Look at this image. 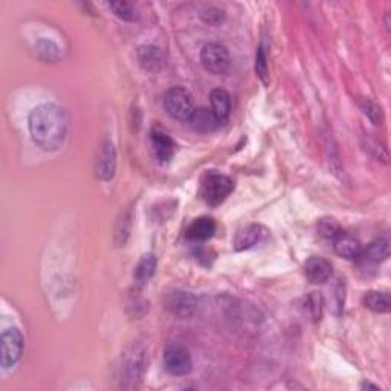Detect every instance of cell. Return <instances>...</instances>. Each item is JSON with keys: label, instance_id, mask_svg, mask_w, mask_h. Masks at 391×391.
<instances>
[{"label": "cell", "instance_id": "6da1fadb", "mask_svg": "<svg viewBox=\"0 0 391 391\" xmlns=\"http://www.w3.org/2000/svg\"><path fill=\"white\" fill-rule=\"evenodd\" d=\"M29 134L38 149L54 151L63 144L68 134V116L64 109L54 103L40 104L31 112Z\"/></svg>", "mask_w": 391, "mask_h": 391}, {"label": "cell", "instance_id": "7a4b0ae2", "mask_svg": "<svg viewBox=\"0 0 391 391\" xmlns=\"http://www.w3.org/2000/svg\"><path fill=\"white\" fill-rule=\"evenodd\" d=\"M164 108L177 121H188L194 114V103L190 92L184 88H171L164 95Z\"/></svg>", "mask_w": 391, "mask_h": 391}, {"label": "cell", "instance_id": "3957f363", "mask_svg": "<svg viewBox=\"0 0 391 391\" xmlns=\"http://www.w3.org/2000/svg\"><path fill=\"white\" fill-rule=\"evenodd\" d=\"M231 191H233V181L228 176L210 173L202 182L201 194L208 205L217 207V205L225 202V199L231 194Z\"/></svg>", "mask_w": 391, "mask_h": 391}, {"label": "cell", "instance_id": "277c9868", "mask_svg": "<svg viewBox=\"0 0 391 391\" xmlns=\"http://www.w3.org/2000/svg\"><path fill=\"white\" fill-rule=\"evenodd\" d=\"M164 307L168 314L181 318V320H188L196 314L197 300L187 290L173 289L164 295Z\"/></svg>", "mask_w": 391, "mask_h": 391}, {"label": "cell", "instance_id": "5b68a950", "mask_svg": "<svg viewBox=\"0 0 391 391\" xmlns=\"http://www.w3.org/2000/svg\"><path fill=\"white\" fill-rule=\"evenodd\" d=\"M201 63L205 71L214 75L227 74L231 66V57L228 49L223 45L208 43L201 51Z\"/></svg>", "mask_w": 391, "mask_h": 391}, {"label": "cell", "instance_id": "8992f818", "mask_svg": "<svg viewBox=\"0 0 391 391\" xmlns=\"http://www.w3.org/2000/svg\"><path fill=\"white\" fill-rule=\"evenodd\" d=\"M165 370L173 376H185L191 372L193 361L187 349L181 344H170L164 350Z\"/></svg>", "mask_w": 391, "mask_h": 391}, {"label": "cell", "instance_id": "52a82bcc", "mask_svg": "<svg viewBox=\"0 0 391 391\" xmlns=\"http://www.w3.org/2000/svg\"><path fill=\"white\" fill-rule=\"evenodd\" d=\"M23 353V336L17 327H6L2 332V364L3 368L16 366Z\"/></svg>", "mask_w": 391, "mask_h": 391}, {"label": "cell", "instance_id": "ba28073f", "mask_svg": "<svg viewBox=\"0 0 391 391\" xmlns=\"http://www.w3.org/2000/svg\"><path fill=\"white\" fill-rule=\"evenodd\" d=\"M144 368V349L139 346H134L129 349V352L124 355V362L121 367V377L124 382V387H134L135 381H138L141 377Z\"/></svg>", "mask_w": 391, "mask_h": 391}, {"label": "cell", "instance_id": "9c48e42d", "mask_svg": "<svg viewBox=\"0 0 391 391\" xmlns=\"http://www.w3.org/2000/svg\"><path fill=\"white\" fill-rule=\"evenodd\" d=\"M116 168V153L112 141L105 139L98 150L95 162V175L101 181H110L115 175Z\"/></svg>", "mask_w": 391, "mask_h": 391}, {"label": "cell", "instance_id": "30bf717a", "mask_svg": "<svg viewBox=\"0 0 391 391\" xmlns=\"http://www.w3.org/2000/svg\"><path fill=\"white\" fill-rule=\"evenodd\" d=\"M269 231L262 227V225H248V227L240 228L234 236L233 247L236 251H244L254 248L255 244L264 242Z\"/></svg>", "mask_w": 391, "mask_h": 391}, {"label": "cell", "instance_id": "8fae6325", "mask_svg": "<svg viewBox=\"0 0 391 391\" xmlns=\"http://www.w3.org/2000/svg\"><path fill=\"white\" fill-rule=\"evenodd\" d=\"M304 274L314 284H324L332 277V264L326 258L312 257L304 263Z\"/></svg>", "mask_w": 391, "mask_h": 391}, {"label": "cell", "instance_id": "7c38bea8", "mask_svg": "<svg viewBox=\"0 0 391 391\" xmlns=\"http://www.w3.org/2000/svg\"><path fill=\"white\" fill-rule=\"evenodd\" d=\"M151 145L159 161L167 162L175 155V141L168 136L167 131L161 127H153L150 131Z\"/></svg>", "mask_w": 391, "mask_h": 391}, {"label": "cell", "instance_id": "4fadbf2b", "mask_svg": "<svg viewBox=\"0 0 391 391\" xmlns=\"http://www.w3.org/2000/svg\"><path fill=\"white\" fill-rule=\"evenodd\" d=\"M138 62L142 66L145 71L149 72H157L162 69L164 66V54L162 51L153 45H144L136 52Z\"/></svg>", "mask_w": 391, "mask_h": 391}, {"label": "cell", "instance_id": "5bb4252c", "mask_svg": "<svg viewBox=\"0 0 391 391\" xmlns=\"http://www.w3.org/2000/svg\"><path fill=\"white\" fill-rule=\"evenodd\" d=\"M220 119H218L211 109H196L194 114L188 119L190 127L201 131V134H210L214 131L218 125H220Z\"/></svg>", "mask_w": 391, "mask_h": 391}, {"label": "cell", "instance_id": "9a60e30c", "mask_svg": "<svg viewBox=\"0 0 391 391\" xmlns=\"http://www.w3.org/2000/svg\"><path fill=\"white\" fill-rule=\"evenodd\" d=\"M333 247L336 254L340 257L347 258V260H356V258H360L364 249L357 238L350 234H346L344 231L333 240Z\"/></svg>", "mask_w": 391, "mask_h": 391}, {"label": "cell", "instance_id": "2e32d148", "mask_svg": "<svg viewBox=\"0 0 391 391\" xmlns=\"http://www.w3.org/2000/svg\"><path fill=\"white\" fill-rule=\"evenodd\" d=\"M216 233V222L211 217H199L190 225L187 237L193 242H207Z\"/></svg>", "mask_w": 391, "mask_h": 391}, {"label": "cell", "instance_id": "e0dca14e", "mask_svg": "<svg viewBox=\"0 0 391 391\" xmlns=\"http://www.w3.org/2000/svg\"><path fill=\"white\" fill-rule=\"evenodd\" d=\"M388 257H390V242L388 238L381 237L370 243L366 249H362V254L360 258H364V260L370 263H379L387 260Z\"/></svg>", "mask_w": 391, "mask_h": 391}, {"label": "cell", "instance_id": "ac0fdd59", "mask_svg": "<svg viewBox=\"0 0 391 391\" xmlns=\"http://www.w3.org/2000/svg\"><path fill=\"white\" fill-rule=\"evenodd\" d=\"M210 103H211V110H213V114L220 119V121H225V119L229 116L231 97L227 90L214 89L210 95Z\"/></svg>", "mask_w": 391, "mask_h": 391}, {"label": "cell", "instance_id": "d6986e66", "mask_svg": "<svg viewBox=\"0 0 391 391\" xmlns=\"http://www.w3.org/2000/svg\"><path fill=\"white\" fill-rule=\"evenodd\" d=\"M156 257L153 254L144 255L139 260L135 268V281L138 286H144V284H147L151 280V277L155 275L156 270Z\"/></svg>", "mask_w": 391, "mask_h": 391}, {"label": "cell", "instance_id": "ffe728a7", "mask_svg": "<svg viewBox=\"0 0 391 391\" xmlns=\"http://www.w3.org/2000/svg\"><path fill=\"white\" fill-rule=\"evenodd\" d=\"M364 306L372 310L375 314H388L391 309V300L387 292H372L364 297Z\"/></svg>", "mask_w": 391, "mask_h": 391}, {"label": "cell", "instance_id": "44dd1931", "mask_svg": "<svg viewBox=\"0 0 391 391\" xmlns=\"http://www.w3.org/2000/svg\"><path fill=\"white\" fill-rule=\"evenodd\" d=\"M109 8L114 11V14L119 17L124 22H135L138 18V12L135 6L127 2H112L109 3Z\"/></svg>", "mask_w": 391, "mask_h": 391}, {"label": "cell", "instance_id": "7402d4cb", "mask_svg": "<svg viewBox=\"0 0 391 391\" xmlns=\"http://www.w3.org/2000/svg\"><path fill=\"white\" fill-rule=\"evenodd\" d=\"M318 233L326 240L333 242L342 233V229L333 218H321L320 223H318Z\"/></svg>", "mask_w": 391, "mask_h": 391}, {"label": "cell", "instance_id": "603a6c76", "mask_svg": "<svg viewBox=\"0 0 391 391\" xmlns=\"http://www.w3.org/2000/svg\"><path fill=\"white\" fill-rule=\"evenodd\" d=\"M255 74L260 78V81L268 86L269 84V66H268V57L266 52H264L263 46H260L257 51L255 55Z\"/></svg>", "mask_w": 391, "mask_h": 391}, {"label": "cell", "instance_id": "cb8c5ba5", "mask_svg": "<svg viewBox=\"0 0 391 391\" xmlns=\"http://www.w3.org/2000/svg\"><path fill=\"white\" fill-rule=\"evenodd\" d=\"M307 312L314 321H320L323 314V297L316 292H312L306 298Z\"/></svg>", "mask_w": 391, "mask_h": 391}, {"label": "cell", "instance_id": "d4e9b609", "mask_svg": "<svg viewBox=\"0 0 391 391\" xmlns=\"http://www.w3.org/2000/svg\"><path fill=\"white\" fill-rule=\"evenodd\" d=\"M37 52L46 62H54L58 58V48L54 42L49 40H40L37 43Z\"/></svg>", "mask_w": 391, "mask_h": 391}, {"label": "cell", "instance_id": "484cf974", "mask_svg": "<svg viewBox=\"0 0 391 391\" xmlns=\"http://www.w3.org/2000/svg\"><path fill=\"white\" fill-rule=\"evenodd\" d=\"M362 110H364V114L367 115V118L372 121L373 124L376 125H379L382 123V115H381V109L377 108V104L373 103L372 99H368L366 98L362 101Z\"/></svg>", "mask_w": 391, "mask_h": 391}, {"label": "cell", "instance_id": "4316f807", "mask_svg": "<svg viewBox=\"0 0 391 391\" xmlns=\"http://www.w3.org/2000/svg\"><path fill=\"white\" fill-rule=\"evenodd\" d=\"M201 17L205 23H208V25H218L223 20L225 17V12L222 10H218V8H211L208 10H205L203 12H201Z\"/></svg>", "mask_w": 391, "mask_h": 391}]
</instances>
